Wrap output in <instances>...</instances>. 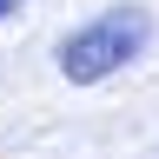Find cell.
I'll use <instances>...</instances> for the list:
<instances>
[{
    "mask_svg": "<svg viewBox=\"0 0 159 159\" xmlns=\"http://www.w3.org/2000/svg\"><path fill=\"white\" fill-rule=\"evenodd\" d=\"M146 33H152L146 7H106L99 20H86L80 33H66V40H60V73H66L73 86H93V80L119 73L126 60H139Z\"/></svg>",
    "mask_w": 159,
    "mask_h": 159,
    "instance_id": "1",
    "label": "cell"
},
{
    "mask_svg": "<svg viewBox=\"0 0 159 159\" xmlns=\"http://www.w3.org/2000/svg\"><path fill=\"white\" fill-rule=\"evenodd\" d=\"M13 7H20V0H0V20H7V13H13Z\"/></svg>",
    "mask_w": 159,
    "mask_h": 159,
    "instance_id": "2",
    "label": "cell"
}]
</instances>
